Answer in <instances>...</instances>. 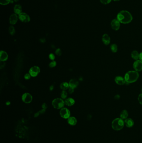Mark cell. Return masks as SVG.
<instances>
[{
  "label": "cell",
  "instance_id": "cell-1",
  "mask_svg": "<svg viewBox=\"0 0 142 143\" xmlns=\"http://www.w3.org/2000/svg\"><path fill=\"white\" fill-rule=\"evenodd\" d=\"M117 18L119 22L123 24H129L133 20L132 15L126 11H120L117 15Z\"/></svg>",
  "mask_w": 142,
  "mask_h": 143
},
{
  "label": "cell",
  "instance_id": "cell-2",
  "mask_svg": "<svg viewBox=\"0 0 142 143\" xmlns=\"http://www.w3.org/2000/svg\"><path fill=\"white\" fill-rule=\"evenodd\" d=\"M139 78V74L136 71H130L127 72L125 76V82L128 83L135 82Z\"/></svg>",
  "mask_w": 142,
  "mask_h": 143
},
{
  "label": "cell",
  "instance_id": "cell-3",
  "mask_svg": "<svg viewBox=\"0 0 142 143\" xmlns=\"http://www.w3.org/2000/svg\"><path fill=\"white\" fill-rule=\"evenodd\" d=\"M124 121L121 118H116L112 123V127L115 131H120L123 128Z\"/></svg>",
  "mask_w": 142,
  "mask_h": 143
},
{
  "label": "cell",
  "instance_id": "cell-4",
  "mask_svg": "<svg viewBox=\"0 0 142 143\" xmlns=\"http://www.w3.org/2000/svg\"><path fill=\"white\" fill-rule=\"evenodd\" d=\"M52 104L55 108L56 109H61L64 107L65 103L62 98H57L52 101Z\"/></svg>",
  "mask_w": 142,
  "mask_h": 143
},
{
  "label": "cell",
  "instance_id": "cell-5",
  "mask_svg": "<svg viewBox=\"0 0 142 143\" xmlns=\"http://www.w3.org/2000/svg\"><path fill=\"white\" fill-rule=\"evenodd\" d=\"M60 114L63 118L68 119L71 116V112L68 108H63L60 110Z\"/></svg>",
  "mask_w": 142,
  "mask_h": 143
},
{
  "label": "cell",
  "instance_id": "cell-6",
  "mask_svg": "<svg viewBox=\"0 0 142 143\" xmlns=\"http://www.w3.org/2000/svg\"><path fill=\"white\" fill-rule=\"evenodd\" d=\"M40 68L38 67L35 66L31 67L29 70V74L31 77H35L39 74V73H40Z\"/></svg>",
  "mask_w": 142,
  "mask_h": 143
},
{
  "label": "cell",
  "instance_id": "cell-7",
  "mask_svg": "<svg viewBox=\"0 0 142 143\" xmlns=\"http://www.w3.org/2000/svg\"><path fill=\"white\" fill-rule=\"evenodd\" d=\"M22 100L24 103H29L32 101L33 97L29 93H25L22 95Z\"/></svg>",
  "mask_w": 142,
  "mask_h": 143
},
{
  "label": "cell",
  "instance_id": "cell-8",
  "mask_svg": "<svg viewBox=\"0 0 142 143\" xmlns=\"http://www.w3.org/2000/svg\"><path fill=\"white\" fill-rule=\"evenodd\" d=\"M19 18L20 21L24 23L29 22L31 20V18L27 14L25 13H21L19 16Z\"/></svg>",
  "mask_w": 142,
  "mask_h": 143
},
{
  "label": "cell",
  "instance_id": "cell-9",
  "mask_svg": "<svg viewBox=\"0 0 142 143\" xmlns=\"http://www.w3.org/2000/svg\"><path fill=\"white\" fill-rule=\"evenodd\" d=\"M134 69L137 72H140L142 70V62L140 60H137L134 62Z\"/></svg>",
  "mask_w": 142,
  "mask_h": 143
},
{
  "label": "cell",
  "instance_id": "cell-10",
  "mask_svg": "<svg viewBox=\"0 0 142 143\" xmlns=\"http://www.w3.org/2000/svg\"><path fill=\"white\" fill-rule=\"evenodd\" d=\"M120 22L117 19H113L111 23L112 28L114 30H118L119 29H120Z\"/></svg>",
  "mask_w": 142,
  "mask_h": 143
},
{
  "label": "cell",
  "instance_id": "cell-11",
  "mask_svg": "<svg viewBox=\"0 0 142 143\" xmlns=\"http://www.w3.org/2000/svg\"><path fill=\"white\" fill-rule=\"evenodd\" d=\"M18 19V17L17 14H12L9 18V22L11 24L14 25L17 23Z\"/></svg>",
  "mask_w": 142,
  "mask_h": 143
},
{
  "label": "cell",
  "instance_id": "cell-12",
  "mask_svg": "<svg viewBox=\"0 0 142 143\" xmlns=\"http://www.w3.org/2000/svg\"><path fill=\"white\" fill-rule=\"evenodd\" d=\"M125 124L128 128H131L133 126L134 122L133 120L130 118H127L124 121Z\"/></svg>",
  "mask_w": 142,
  "mask_h": 143
},
{
  "label": "cell",
  "instance_id": "cell-13",
  "mask_svg": "<svg viewBox=\"0 0 142 143\" xmlns=\"http://www.w3.org/2000/svg\"><path fill=\"white\" fill-rule=\"evenodd\" d=\"M8 54L7 52L4 51H0V61L5 62L8 59Z\"/></svg>",
  "mask_w": 142,
  "mask_h": 143
},
{
  "label": "cell",
  "instance_id": "cell-14",
  "mask_svg": "<svg viewBox=\"0 0 142 143\" xmlns=\"http://www.w3.org/2000/svg\"><path fill=\"white\" fill-rule=\"evenodd\" d=\"M115 81L117 84L120 85L124 84L126 82L125 78L121 76H117L116 77H115Z\"/></svg>",
  "mask_w": 142,
  "mask_h": 143
},
{
  "label": "cell",
  "instance_id": "cell-15",
  "mask_svg": "<svg viewBox=\"0 0 142 143\" xmlns=\"http://www.w3.org/2000/svg\"><path fill=\"white\" fill-rule=\"evenodd\" d=\"M70 87L75 89L77 88L79 85V82L76 79H71L69 82Z\"/></svg>",
  "mask_w": 142,
  "mask_h": 143
},
{
  "label": "cell",
  "instance_id": "cell-16",
  "mask_svg": "<svg viewBox=\"0 0 142 143\" xmlns=\"http://www.w3.org/2000/svg\"><path fill=\"white\" fill-rule=\"evenodd\" d=\"M102 41L105 45H108L110 42V38L108 34H103L102 37Z\"/></svg>",
  "mask_w": 142,
  "mask_h": 143
},
{
  "label": "cell",
  "instance_id": "cell-17",
  "mask_svg": "<svg viewBox=\"0 0 142 143\" xmlns=\"http://www.w3.org/2000/svg\"><path fill=\"white\" fill-rule=\"evenodd\" d=\"M68 123L71 126H75L77 123V120L74 117L70 116L68 119Z\"/></svg>",
  "mask_w": 142,
  "mask_h": 143
},
{
  "label": "cell",
  "instance_id": "cell-18",
  "mask_svg": "<svg viewBox=\"0 0 142 143\" xmlns=\"http://www.w3.org/2000/svg\"><path fill=\"white\" fill-rule=\"evenodd\" d=\"M22 9L21 5L20 4H16L14 7V12L16 14L19 15L22 13Z\"/></svg>",
  "mask_w": 142,
  "mask_h": 143
},
{
  "label": "cell",
  "instance_id": "cell-19",
  "mask_svg": "<svg viewBox=\"0 0 142 143\" xmlns=\"http://www.w3.org/2000/svg\"><path fill=\"white\" fill-rule=\"evenodd\" d=\"M65 104L67 105V106H71L74 105L75 103V101L73 98H69L66 99L65 101Z\"/></svg>",
  "mask_w": 142,
  "mask_h": 143
},
{
  "label": "cell",
  "instance_id": "cell-20",
  "mask_svg": "<svg viewBox=\"0 0 142 143\" xmlns=\"http://www.w3.org/2000/svg\"><path fill=\"white\" fill-rule=\"evenodd\" d=\"M128 116V113L126 110H124L121 111L120 113V117L122 119H126Z\"/></svg>",
  "mask_w": 142,
  "mask_h": 143
},
{
  "label": "cell",
  "instance_id": "cell-21",
  "mask_svg": "<svg viewBox=\"0 0 142 143\" xmlns=\"http://www.w3.org/2000/svg\"><path fill=\"white\" fill-rule=\"evenodd\" d=\"M69 87V83L67 82H63L60 85V88L63 90H66L68 89Z\"/></svg>",
  "mask_w": 142,
  "mask_h": 143
},
{
  "label": "cell",
  "instance_id": "cell-22",
  "mask_svg": "<svg viewBox=\"0 0 142 143\" xmlns=\"http://www.w3.org/2000/svg\"><path fill=\"white\" fill-rule=\"evenodd\" d=\"M139 54L138 52L137 51H133L131 53V57L134 59L137 60L138 59H139Z\"/></svg>",
  "mask_w": 142,
  "mask_h": 143
},
{
  "label": "cell",
  "instance_id": "cell-23",
  "mask_svg": "<svg viewBox=\"0 0 142 143\" xmlns=\"http://www.w3.org/2000/svg\"><path fill=\"white\" fill-rule=\"evenodd\" d=\"M110 49L112 52L113 53H115L118 51V46L115 44H113L110 45Z\"/></svg>",
  "mask_w": 142,
  "mask_h": 143
},
{
  "label": "cell",
  "instance_id": "cell-24",
  "mask_svg": "<svg viewBox=\"0 0 142 143\" xmlns=\"http://www.w3.org/2000/svg\"><path fill=\"white\" fill-rule=\"evenodd\" d=\"M9 32L11 35H14L15 33V29L13 26H10L9 28Z\"/></svg>",
  "mask_w": 142,
  "mask_h": 143
},
{
  "label": "cell",
  "instance_id": "cell-25",
  "mask_svg": "<svg viewBox=\"0 0 142 143\" xmlns=\"http://www.w3.org/2000/svg\"><path fill=\"white\" fill-rule=\"evenodd\" d=\"M11 0H0V4L2 5H6L10 3Z\"/></svg>",
  "mask_w": 142,
  "mask_h": 143
},
{
  "label": "cell",
  "instance_id": "cell-26",
  "mask_svg": "<svg viewBox=\"0 0 142 143\" xmlns=\"http://www.w3.org/2000/svg\"><path fill=\"white\" fill-rule=\"evenodd\" d=\"M68 96V93L66 90H63L61 93V97L63 99H66Z\"/></svg>",
  "mask_w": 142,
  "mask_h": 143
},
{
  "label": "cell",
  "instance_id": "cell-27",
  "mask_svg": "<svg viewBox=\"0 0 142 143\" xmlns=\"http://www.w3.org/2000/svg\"><path fill=\"white\" fill-rule=\"evenodd\" d=\"M57 64V63L55 61H52L49 64V66L51 68L55 67Z\"/></svg>",
  "mask_w": 142,
  "mask_h": 143
},
{
  "label": "cell",
  "instance_id": "cell-28",
  "mask_svg": "<svg viewBox=\"0 0 142 143\" xmlns=\"http://www.w3.org/2000/svg\"><path fill=\"white\" fill-rule=\"evenodd\" d=\"M112 0H100V2L103 4H107L110 3Z\"/></svg>",
  "mask_w": 142,
  "mask_h": 143
},
{
  "label": "cell",
  "instance_id": "cell-29",
  "mask_svg": "<svg viewBox=\"0 0 142 143\" xmlns=\"http://www.w3.org/2000/svg\"><path fill=\"white\" fill-rule=\"evenodd\" d=\"M56 54V55H57L58 56H61L62 54V51H61V49H60V48H58L56 50V52H55Z\"/></svg>",
  "mask_w": 142,
  "mask_h": 143
},
{
  "label": "cell",
  "instance_id": "cell-30",
  "mask_svg": "<svg viewBox=\"0 0 142 143\" xmlns=\"http://www.w3.org/2000/svg\"><path fill=\"white\" fill-rule=\"evenodd\" d=\"M49 58L51 60L53 61L55 59V56L54 55V54L51 53L49 54Z\"/></svg>",
  "mask_w": 142,
  "mask_h": 143
},
{
  "label": "cell",
  "instance_id": "cell-31",
  "mask_svg": "<svg viewBox=\"0 0 142 143\" xmlns=\"http://www.w3.org/2000/svg\"><path fill=\"white\" fill-rule=\"evenodd\" d=\"M138 100L139 102L140 103V104L142 105V93H141L139 95L138 98Z\"/></svg>",
  "mask_w": 142,
  "mask_h": 143
},
{
  "label": "cell",
  "instance_id": "cell-32",
  "mask_svg": "<svg viewBox=\"0 0 142 143\" xmlns=\"http://www.w3.org/2000/svg\"><path fill=\"white\" fill-rule=\"evenodd\" d=\"M31 78V75H30V74H29V73H27V74H26L25 75V76H24V78H25V79H29Z\"/></svg>",
  "mask_w": 142,
  "mask_h": 143
},
{
  "label": "cell",
  "instance_id": "cell-33",
  "mask_svg": "<svg viewBox=\"0 0 142 143\" xmlns=\"http://www.w3.org/2000/svg\"><path fill=\"white\" fill-rule=\"evenodd\" d=\"M5 65V63L3 61H1L0 62V69H2L3 67Z\"/></svg>",
  "mask_w": 142,
  "mask_h": 143
},
{
  "label": "cell",
  "instance_id": "cell-34",
  "mask_svg": "<svg viewBox=\"0 0 142 143\" xmlns=\"http://www.w3.org/2000/svg\"><path fill=\"white\" fill-rule=\"evenodd\" d=\"M74 89H73V88L69 87V88L68 89V93H69L70 94L73 93L74 92Z\"/></svg>",
  "mask_w": 142,
  "mask_h": 143
},
{
  "label": "cell",
  "instance_id": "cell-35",
  "mask_svg": "<svg viewBox=\"0 0 142 143\" xmlns=\"http://www.w3.org/2000/svg\"><path fill=\"white\" fill-rule=\"evenodd\" d=\"M42 107L43 109L46 110V109H47V105L46 103H43L42 106Z\"/></svg>",
  "mask_w": 142,
  "mask_h": 143
},
{
  "label": "cell",
  "instance_id": "cell-36",
  "mask_svg": "<svg viewBox=\"0 0 142 143\" xmlns=\"http://www.w3.org/2000/svg\"><path fill=\"white\" fill-rule=\"evenodd\" d=\"M46 112V109H42L40 111H39V113L40 114H43L45 113Z\"/></svg>",
  "mask_w": 142,
  "mask_h": 143
},
{
  "label": "cell",
  "instance_id": "cell-37",
  "mask_svg": "<svg viewBox=\"0 0 142 143\" xmlns=\"http://www.w3.org/2000/svg\"><path fill=\"white\" fill-rule=\"evenodd\" d=\"M139 59L140 61L142 62V52H140V54H139Z\"/></svg>",
  "mask_w": 142,
  "mask_h": 143
},
{
  "label": "cell",
  "instance_id": "cell-38",
  "mask_svg": "<svg viewBox=\"0 0 142 143\" xmlns=\"http://www.w3.org/2000/svg\"><path fill=\"white\" fill-rule=\"evenodd\" d=\"M40 42H42V43H44L46 42V39L44 38H41V39H40Z\"/></svg>",
  "mask_w": 142,
  "mask_h": 143
},
{
  "label": "cell",
  "instance_id": "cell-39",
  "mask_svg": "<svg viewBox=\"0 0 142 143\" xmlns=\"http://www.w3.org/2000/svg\"><path fill=\"white\" fill-rule=\"evenodd\" d=\"M40 113H39V112H38L37 113H36L35 115H34V116H35V117H37L38 116H39V115H40Z\"/></svg>",
  "mask_w": 142,
  "mask_h": 143
},
{
  "label": "cell",
  "instance_id": "cell-40",
  "mask_svg": "<svg viewBox=\"0 0 142 143\" xmlns=\"http://www.w3.org/2000/svg\"><path fill=\"white\" fill-rule=\"evenodd\" d=\"M54 89V86L53 85H51L50 87V90H53Z\"/></svg>",
  "mask_w": 142,
  "mask_h": 143
},
{
  "label": "cell",
  "instance_id": "cell-41",
  "mask_svg": "<svg viewBox=\"0 0 142 143\" xmlns=\"http://www.w3.org/2000/svg\"><path fill=\"white\" fill-rule=\"evenodd\" d=\"M115 99H119V98H120V96H119V95H116L115 97Z\"/></svg>",
  "mask_w": 142,
  "mask_h": 143
},
{
  "label": "cell",
  "instance_id": "cell-42",
  "mask_svg": "<svg viewBox=\"0 0 142 143\" xmlns=\"http://www.w3.org/2000/svg\"><path fill=\"white\" fill-rule=\"evenodd\" d=\"M6 105H9L10 104V102H9V101H8V102H6Z\"/></svg>",
  "mask_w": 142,
  "mask_h": 143
},
{
  "label": "cell",
  "instance_id": "cell-43",
  "mask_svg": "<svg viewBox=\"0 0 142 143\" xmlns=\"http://www.w3.org/2000/svg\"><path fill=\"white\" fill-rule=\"evenodd\" d=\"M19 0H14V1L15 2H18V1H19Z\"/></svg>",
  "mask_w": 142,
  "mask_h": 143
},
{
  "label": "cell",
  "instance_id": "cell-44",
  "mask_svg": "<svg viewBox=\"0 0 142 143\" xmlns=\"http://www.w3.org/2000/svg\"><path fill=\"white\" fill-rule=\"evenodd\" d=\"M113 1H119L120 0H113Z\"/></svg>",
  "mask_w": 142,
  "mask_h": 143
},
{
  "label": "cell",
  "instance_id": "cell-45",
  "mask_svg": "<svg viewBox=\"0 0 142 143\" xmlns=\"http://www.w3.org/2000/svg\"><path fill=\"white\" fill-rule=\"evenodd\" d=\"M141 91H142V89H141Z\"/></svg>",
  "mask_w": 142,
  "mask_h": 143
}]
</instances>
